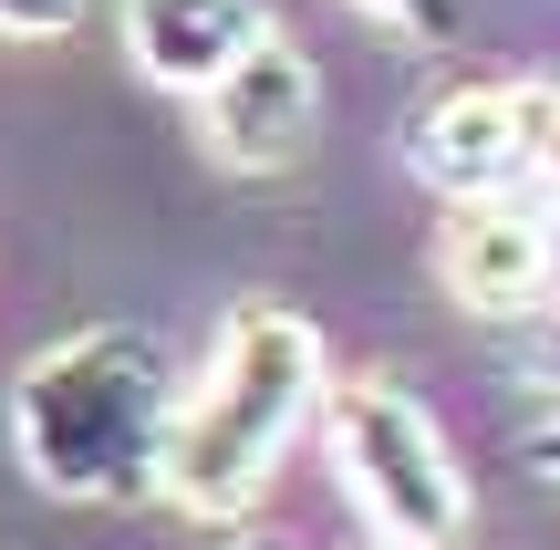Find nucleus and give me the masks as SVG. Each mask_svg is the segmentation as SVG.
<instances>
[{
  "label": "nucleus",
  "instance_id": "f257e3e1",
  "mask_svg": "<svg viewBox=\"0 0 560 550\" xmlns=\"http://www.w3.org/2000/svg\"><path fill=\"white\" fill-rule=\"evenodd\" d=\"M332 353L291 302H240L208 343V364L177 385L166 416V457H156V499L198 530H240L270 499L280 457L301 447V426L322 416Z\"/></svg>",
  "mask_w": 560,
  "mask_h": 550
},
{
  "label": "nucleus",
  "instance_id": "f03ea898",
  "mask_svg": "<svg viewBox=\"0 0 560 550\" xmlns=\"http://www.w3.org/2000/svg\"><path fill=\"white\" fill-rule=\"evenodd\" d=\"M166 416H177V364L145 323L62 332L11 385V457L42 499L73 510H136L156 499Z\"/></svg>",
  "mask_w": 560,
  "mask_h": 550
},
{
  "label": "nucleus",
  "instance_id": "7ed1b4c3",
  "mask_svg": "<svg viewBox=\"0 0 560 550\" xmlns=\"http://www.w3.org/2000/svg\"><path fill=\"white\" fill-rule=\"evenodd\" d=\"M312 426H322V457H332L342 510H353L384 550H457L467 540L478 489H467L446 426L395 385V374H332Z\"/></svg>",
  "mask_w": 560,
  "mask_h": 550
},
{
  "label": "nucleus",
  "instance_id": "20e7f679",
  "mask_svg": "<svg viewBox=\"0 0 560 550\" xmlns=\"http://www.w3.org/2000/svg\"><path fill=\"white\" fill-rule=\"evenodd\" d=\"M550 94L560 83H446L436 104H416L405 115V166H416V187H436V198H509V187L540 177V125H550Z\"/></svg>",
  "mask_w": 560,
  "mask_h": 550
},
{
  "label": "nucleus",
  "instance_id": "39448f33",
  "mask_svg": "<svg viewBox=\"0 0 560 550\" xmlns=\"http://www.w3.org/2000/svg\"><path fill=\"white\" fill-rule=\"evenodd\" d=\"M436 291L457 312H478V323H540L560 302V219L529 187H509V198H446Z\"/></svg>",
  "mask_w": 560,
  "mask_h": 550
},
{
  "label": "nucleus",
  "instance_id": "423d86ee",
  "mask_svg": "<svg viewBox=\"0 0 560 550\" xmlns=\"http://www.w3.org/2000/svg\"><path fill=\"white\" fill-rule=\"evenodd\" d=\"M187 104H198V145L229 177H280V166H301V145L322 136V62L270 21V32L249 42L219 83H198Z\"/></svg>",
  "mask_w": 560,
  "mask_h": 550
},
{
  "label": "nucleus",
  "instance_id": "0eeeda50",
  "mask_svg": "<svg viewBox=\"0 0 560 550\" xmlns=\"http://www.w3.org/2000/svg\"><path fill=\"white\" fill-rule=\"evenodd\" d=\"M260 32H270V0H115V42L156 94L219 83Z\"/></svg>",
  "mask_w": 560,
  "mask_h": 550
},
{
  "label": "nucleus",
  "instance_id": "6e6552de",
  "mask_svg": "<svg viewBox=\"0 0 560 550\" xmlns=\"http://www.w3.org/2000/svg\"><path fill=\"white\" fill-rule=\"evenodd\" d=\"M83 11L94 0H0V42H62L83 32Z\"/></svg>",
  "mask_w": 560,
  "mask_h": 550
},
{
  "label": "nucleus",
  "instance_id": "1a4fd4ad",
  "mask_svg": "<svg viewBox=\"0 0 560 550\" xmlns=\"http://www.w3.org/2000/svg\"><path fill=\"white\" fill-rule=\"evenodd\" d=\"M363 21H384L395 42H446L457 32V0H353Z\"/></svg>",
  "mask_w": 560,
  "mask_h": 550
},
{
  "label": "nucleus",
  "instance_id": "9d476101",
  "mask_svg": "<svg viewBox=\"0 0 560 550\" xmlns=\"http://www.w3.org/2000/svg\"><path fill=\"white\" fill-rule=\"evenodd\" d=\"M529 468H540L550 489H560V385H550V416H540V426H529Z\"/></svg>",
  "mask_w": 560,
  "mask_h": 550
},
{
  "label": "nucleus",
  "instance_id": "9b49d317",
  "mask_svg": "<svg viewBox=\"0 0 560 550\" xmlns=\"http://www.w3.org/2000/svg\"><path fill=\"white\" fill-rule=\"evenodd\" d=\"M550 198V219H560V94H550V125H540V177H529Z\"/></svg>",
  "mask_w": 560,
  "mask_h": 550
},
{
  "label": "nucleus",
  "instance_id": "f8f14e48",
  "mask_svg": "<svg viewBox=\"0 0 560 550\" xmlns=\"http://www.w3.org/2000/svg\"><path fill=\"white\" fill-rule=\"evenodd\" d=\"M529 332H540V385H560V302H550V312H540Z\"/></svg>",
  "mask_w": 560,
  "mask_h": 550
},
{
  "label": "nucleus",
  "instance_id": "ddd939ff",
  "mask_svg": "<svg viewBox=\"0 0 560 550\" xmlns=\"http://www.w3.org/2000/svg\"><path fill=\"white\" fill-rule=\"evenodd\" d=\"M249 550H270V540H249Z\"/></svg>",
  "mask_w": 560,
  "mask_h": 550
}]
</instances>
